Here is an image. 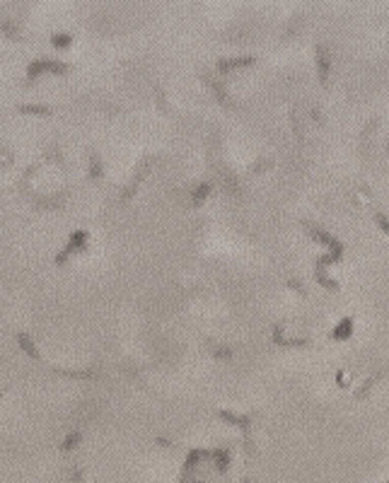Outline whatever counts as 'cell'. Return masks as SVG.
I'll list each match as a JSON object with an SVG mask.
<instances>
[{
  "instance_id": "cell-1",
  "label": "cell",
  "mask_w": 389,
  "mask_h": 483,
  "mask_svg": "<svg viewBox=\"0 0 389 483\" xmlns=\"http://www.w3.org/2000/svg\"><path fill=\"white\" fill-rule=\"evenodd\" d=\"M44 73H56V75H58V73H68V65H66V63H58V60L39 58L27 68V75H29L31 80H34L37 75H44Z\"/></svg>"
},
{
  "instance_id": "cell-2",
  "label": "cell",
  "mask_w": 389,
  "mask_h": 483,
  "mask_svg": "<svg viewBox=\"0 0 389 483\" xmlns=\"http://www.w3.org/2000/svg\"><path fill=\"white\" fill-rule=\"evenodd\" d=\"M85 242H87V232H73L68 239V247L63 249V254L60 256H56V263H66V259H68L73 252H78V249H82L85 247Z\"/></svg>"
},
{
  "instance_id": "cell-3",
  "label": "cell",
  "mask_w": 389,
  "mask_h": 483,
  "mask_svg": "<svg viewBox=\"0 0 389 483\" xmlns=\"http://www.w3.org/2000/svg\"><path fill=\"white\" fill-rule=\"evenodd\" d=\"M317 68H319V75H321V82H327L329 78V68H331V60H329V53L324 46H317Z\"/></svg>"
},
{
  "instance_id": "cell-4",
  "label": "cell",
  "mask_w": 389,
  "mask_h": 483,
  "mask_svg": "<svg viewBox=\"0 0 389 483\" xmlns=\"http://www.w3.org/2000/svg\"><path fill=\"white\" fill-rule=\"evenodd\" d=\"M80 442H82V433H80V430H73V433H70L68 437L63 440L60 450H63V452H73V450H75V447H78Z\"/></svg>"
},
{
  "instance_id": "cell-5",
  "label": "cell",
  "mask_w": 389,
  "mask_h": 483,
  "mask_svg": "<svg viewBox=\"0 0 389 483\" xmlns=\"http://www.w3.org/2000/svg\"><path fill=\"white\" fill-rule=\"evenodd\" d=\"M251 63H254V58L244 56V58H240V60H222L218 68H220V71H232V68H244V65H251Z\"/></svg>"
},
{
  "instance_id": "cell-6",
  "label": "cell",
  "mask_w": 389,
  "mask_h": 483,
  "mask_svg": "<svg viewBox=\"0 0 389 483\" xmlns=\"http://www.w3.org/2000/svg\"><path fill=\"white\" fill-rule=\"evenodd\" d=\"M17 343H20L22 348H24V353H29L31 358H39V351H37V346H34V341H31L27 333H20L17 336Z\"/></svg>"
},
{
  "instance_id": "cell-7",
  "label": "cell",
  "mask_w": 389,
  "mask_h": 483,
  "mask_svg": "<svg viewBox=\"0 0 389 483\" xmlns=\"http://www.w3.org/2000/svg\"><path fill=\"white\" fill-rule=\"evenodd\" d=\"M350 331H353V319H343V322L336 326V331H334V338H346V336H350Z\"/></svg>"
},
{
  "instance_id": "cell-8",
  "label": "cell",
  "mask_w": 389,
  "mask_h": 483,
  "mask_svg": "<svg viewBox=\"0 0 389 483\" xmlns=\"http://www.w3.org/2000/svg\"><path fill=\"white\" fill-rule=\"evenodd\" d=\"M90 177L92 179H102V162L97 155H92L90 157Z\"/></svg>"
},
{
  "instance_id": "cell-9",
  "label": "cell",
  "mask_w": 389,
  "mask_h": 483,
  "mask_svg": "<svg viewBox=\"0 0 389 483\" xmlns=\"http://www.w3.org/2000/svg\"><path fill=\"white\" fill-rule=\"evenodd\" d=\"M20 111H27V114H51V107H44V104H24V107H20Z\"/></svg>"
},
{
  "instance_id": "cell-10",
  "label": "cell",
  "mask_w": 389,
  "mask_h": 483,
  "mask_svg": "<svg viewBox=\"0 0 389 483\" xmlns=\"http://www.w3.org/2000/svg\"><path fill=\"white\" fill-rule=\"evenodd\" d=\"M70 34H53V39H51V44L53 46H60V49H66V46H70Z\"/></svg>"
},
{
  "instance_id": "cell-11",
  "label": "cell",
  "mask_w": 389,
  "mask_h": 483,
  "mask_svg": "<svg viewBox=\"0 0 389 483\" xmlns=\"http://www.w3.org/2000/svg\"><path fill=\"white\" fill-rule=\"evenodd\" d=\"M208 191H210V186H208V184H201L199 189H196V198H193V203H196V205H199V203L203 201V198H206V196H208Z\"/></svg>"
},
{
  "instance_id": "cell-12",
  "label": "cell",
  "mask_w": 389,
  "mask_h": 483,
  "mask_svg": "<svg viewBox=\"0 0 389 483\" xmlns=\"http://www.w3.org/2000/svg\"><path fill=\"white\" fill-rule=\"evenodd\" d=\"M70 478H73V481H78V483H80V478H82V471H78V469H75V471L70 473Z\"/></svg>"
},
{
  "instance_id": "cell-13",
  "label": "cell",
  "mask_w": 389,
  "mask_h": 483,
  "mask_svg": "<svg viewBox=\"0 0 389 483\" xmlns=\"http://www.w3.org/2000/svg\"><path fill=\"white\" fill-rule=\"evenodd\" d=\"M0 396H3V392H0Z\"/></svg>"
}]
</instances>
